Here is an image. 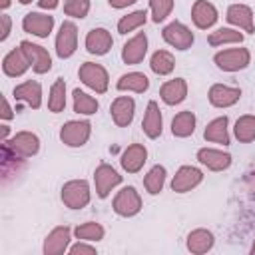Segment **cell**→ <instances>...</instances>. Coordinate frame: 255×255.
<instances>
[{
	"label": "cell",
	"instance_id": "obj_1",
	"mask_svg": "<svg viewBox=\"0 0 255 255\" xmlns=\"http://www.w3.org/2000/svg\"><path fill=\"white\" fill-rule=\"evenodd\" d=\"M60 199L68 209H84L92 199V189L86 179H70L60 189Z\"/></svg>",
	"mask_w": 255,
	"mask_h": 255
},
{
	"label": "cell",
	"instance_id": "obj_2",
	"mask_svg": "<svg viewBox=\"0 0 255 255\" xmlns=\"http://www.w3.org/2000/svg\"><path fill=\"white\" fill-rule=\"evenodd\" d=\"M78 78L84 86H88L96 94H106L108 88H110L108 70L102 64H96V62H84L78 70Z\"/></svg>",
	"mask_w": 255,
	"mask_h": 255
},
{
	"label": "cell",
	"instance_id": "obj_3",
	"mask_svg": "<svg viewBox=\"0 0 255 255\" xmlns=\"http://www.w3.org/2000/svg\"><path fill=\"white\" fill-rule=\"evenodd\" d=\"M213 64L223 72H239L251 64V52L247 48H227L213 56Z\"/></svg>",
	"mask_w": 255,
	"mask_h": 255
},
{
	"label": "cell",
	"instance_id": "obj_4",
	"mask_svg": "<svg viewBox=\"0 0 255 255\" xmlns=\"http://www.w3.org/2000/svg\"><path fill=\"white\" fill-rule=\"evenodd\" d=\"M92 135V124L88 120H70L60 128V139L68 147H82Z\"/></svg>",
	"mask_w": 255,
	"mask_h": 255
},
{
	"label": "cell",
	"instance_id": "obj_5",
	"mask_svg": "<svg viewBox=\"0 0 255 255\" xmlns=\"http://www.w3.org/2000/svg\"><path fill=\"white\" fill-rule=\"evenodd\" d=\"M112 207L120 217H133L141 211V197L133 185H126L116 193Z\"/></svg>",
	"mask_w": 255,
	"mask_h": 255
},
{
	"label": "cell",
	"instance_id": "obj_6",
	"mask_svg": "<svg viewBox=\"0 0 255 255\" xmlns=\"http://www.w3.org/2000/svg\"><path fill=\"white\" fill-rule=\"evenodd\" d=\"M161 38L165 40V44H169L171 48H175V50H189L191 46H193V42H195V36H193V32H191V28H187L183 22H179V20H173V22H169L163 30H161Z\"/></svg>",
	"mask_w": 255,
	"mask_h": 255
},
{
	"label": "cell",
	"instance_id": "obj_7",
	"mask_svg": "<svg viewBox=\"0 0 255 255\" xmlns=\"http://www.w3.org/2000/svg\"><path fill=\"white\" fill-rule=\"evenodd\" d=\"M4 145L18 157H34L40 151V137L34 131H18L10 139L4 141Z\"/></svg>",
	"mask_w": 255,
	"mask_h": 255
},
{
	"label": "cell",
	"instance_id": "obj_8",
	"mask_svg": "<svg viewBox=\"0 0 255 255\" xmlns=\"http://www.w3.org/2000/svg\"><path fill=\"white\" fill-rule=\"evenodd\" d=\"M76 50H78V26L72 20H64L56 36V54L58 58L66 60L74 56Z\"/></svg>",
	"mask_w": 255,
	"mask_h": 255
},
{
	"label": "cell",
	"instance_id": "obj_9",
	"mask_svg": "<svg viewBox=\"0 0 255 255\" xmlns=\"http://www.w3.org/2000/svg\"><path fill=\"white\" fill-rule=\"evenodd\" d=\"M122 183V175L110 165V163H100L94 171V185H96V195L100 199H106L114 187Z\"/></svg>",
	"mask_w": 255,
	"mask_h": 255
},
{
	"label": "cell",
	"instance_id": "obj_10",
	"mask_svg": "<svg viewBox=\"0 0 255 255\" xmlns=\"http://www.w3.org/2000/svg\"><path fill=\"white\" fill-rule=\"evenodd\" d=\"M20 48L26 54V58L30 62V68L36 74H46V72L52 70V58H50V54H48V50L44 46L34 44L30 40H22L20 42Z\"/></svg>",
	"mask_w": 255,
	"mask_h": 255
},
{
	"label": "cell",
	"instance_id": "obj_11",
	"mask_svg": "<svg viewBox=\"0 0 255 255\" xmlns=\"http://www.w3.org/2000/svg\"><path fill=\"white\" fill-rule=\"evenodd\" d=\"M203 181V171L199 167H193V165H181L173 179H171V189L175 193H187L191 189H195L199 183Z\"/></svg>",
	"mask_w": 255,
	"mask_h": 255
},
{
	"label": "cell",
	"instance_id": "obj_12",
	"mask_svg": "<svg viewBox=\"0 0 255 255\" xmlns=\"http://www.w3.org/2000/svg\"><path fill=\"white\" fill-rule=\"evenodd\" d=\"M70 239H72V229L68 225H58L54 227L46 239H44V255H62L70 249Z\"/></svg>",
	"mask_w": 255,
	"mask_h": 255
},
{
	"label": "cell",
	"instance_id": "obj_13",
	"mask_svg": "<svg viewBox=\"0 0 255 255\" xmlns=\"http://www.w3.org/2000/svg\"><path fill=\"white\" fill-rule=\"evenodd\" d=\"M22 30L36 38H48L54 30V16L42 12H28L22 18Z\"/></svg>",
	"mask_w": 255,
	"mask_h": 255
},
{
	"label": "cell",
	"instance_id": "obj_14",
	"mask_svg": "<svg viewBox=\"0 0 255 255\" xmlns=\"http://www.w3.org/2000/svg\"><path fill=\"white\" fill-rule=\"evenodd\" d=\"M133 114H135V102L131 96H118L110 106L112 122L118 128H128L133 120Z\"/></svg>",
	"mask_w": 255,
	"mask_h": 255
},
{
	"label": "cell",
	"instance_id": "obj_15",
	"mask_svg": "<svg viewBox=\"0 0 255 255\" xmlns=\"http://www.w3.org/2000/svg\"><path fill=\"white\" fill-rule=\"evenodd\" d=\"M84 46L92 56H106L114 46V38L106 28H92L86 34Z\"/></svg>",
	"mask_w": 255,
	"mask_h": 255
},
{
	"label": "cell",
	"instance_id": "obj_16",
	"mask_svg": "<svg viewBox=\"0 0 255 255\" xmlns=\"http://www.w3.org/2000/svg\"><path fill=\"white\" fill-rule=\"evenodd\" d=\"M239 98H241V90L225 84H213L207 92V100L213 108H231L239 102Z\"/></svg>",
	"mask_w": 255,
	"mask_h": 255
},
{
	"label": "cell",
	"instance_id": "obj_17",
	"mask_svg": "<svg viewBox=\"0 0 255 255\" xmlns=\"http://www.w3.org/2000/svg\"><path fill=\"white\" fill-rule=\"evenodd\" d=\"M145 54H147V36H145V32H137L122 48V60L128 66L139 64L145 58Z\"/></svg>",
	"mask_w": 255,
	"mask_h": 255
},
{
	"label": "cell",
	"instance_id": "obj_18",
	"mask_svg": "<svg viewBox=\"0 0 255 255\" xmlns=\"http://www.w3.org/2000/svg\"><path fill=\"white\" fill-rule=\"evenodd\" d=\"M147 161V149L143 143H129L122 157H120V163H122V169L128 171V173H137L141 171V167L145 165Z\"/></svg>",
	"mask_w": 255,
	"mask_h": 255
},
{
	"label": "cell",
	"instance_id": "obj_19",
	"mask_svg": "<svg viewBox=\"0 0 255 255\" xmlns=\"http://www.w3.org/2000/svg\"><path fill=\"white\" fill-rule=\"evenodd\" d=\"M225 20L235 26L237 30H243L247 34H253L255 32V26H253V10L247 6V4H231L225 12Z\"/></svg>",
	"mask_w": 255,
	"mask_h": 255
},
{
	"label": "cell",
	"instance_id": "obj_20",
	"mask_svg": "<svg viewBox=\"0 0 255 255\" xmlns=\"http://www.w3.org/2000/svg\"><path fill=\"white\" fill-rule=\"evenodd\" d=\"M197 161L209 171H223L231 165V153L215 147H201L197 149Z\"/></svg>",
	"mask_w": 255,
	"mask_h": 255
},
{
	"label": "cell",
	"instance_id": "obj_21",
	"mask_svg": "<svg viewBox=\"0 0 255 255\" xmlns=\"http://www.w3.org/2000/svg\"><path fill=\"white\" fill-rule=\"evenodd\" d=\"M219 18L217 8L209 2V0H195L191 6V20L195 24V28L199 30H207L211 28Z\"/></svg>",
	"mask_w": 255,
	"mask_h": 255
},
{
	"label": "cell",
	"instance_id": "obj_22",
	"mask_svg": "<svg viewBox=\"0 0 255 255\" xmlns=\"http://www.w3.org/2000/svg\"><path fill=\"white\" fill-rule=\"evenodd\" d=\"M30 68V62L26 58V54L22 52V48H14L10 50L4 58H2V72L8 76V78H20L28 72Z\"/></svg>",
	"mask_w": 255,
	"mask_h": 255
},
{
	"label": "cell",
	"instance_id": "obj_23",
	"mask_svg": "<svg viewBox=\"0 0 255 255\" xmlns=\"http://www.w3.org/2000/svg\"><path fill=\"white\" fill-rule=\"evenodd\" d=\"M141 129L149 139H157L163 131V118H161L157 102H153V100L147 102V108H145V114L141 120Z\"/></svg>",
	"mask_w": 255,
	"mask_h": 255
},
{
	"label": "cell",
	"instance_id": "obj_24",
	"mask_svg": "<svg viewBox=\"0 0 255 255\" xmlns=\"http://www.w3.org/2000/svg\"><path fill=\"white\" fill-rule=\"evenodd\" d=\"M159 98L167 106H177L187 98V82L183 78H173L161 84L159 88Z\"/></svg>",
	"mask_w": 255,
	"mask_h": 255
},
{
	"label": "cell",
	"instance_id": "obj_25",
	"mask_svg": "<svg viewBox=\"0 0 255 255\" xmlns=\"http://www.w3.org/2000/svg\"><path fill=\"white\" fill-rule=\"evenodd\" d=\"M12 94H14V100L26 102L34 110H38L42 106V86L36 80H26V82L18 84Z\"/></svg>",
	"mask_w": 255,
	"mask_h": 255
},
{
	"label": "cell",
	"instance_id": "obj_26",
	"mask_svg": "<svg viewBox=\"0 0 255 255\" xmlns=\"http://www.w3.org/2000/svg\"><path fill=\"white\" fill-rule=\"evenodd\" d=\"M227 126H229L227 116H219V118L211 120V122L205 126L203 137H205L207 141H213V143L229 145V131H227Z\"/></svg>",
	"mask_w": 255,
	"mask_h": 255
},
{
	"label": "cell",
	"instance_id": "obj_27",
	"mask_svg": "<svg viewBox=\"0 0 255 255\" xmlns=\"http://www.w3.org/2000/svg\"><path fill=\"white\" fill-rule=\"evenodd\" d=\"M213 243H215L213 233H211L209 229H203V227L193 229V231L187 235V241H185L187 249H189L191 253H195V255L207 253V251L213 247Z\"/></svg>",
	"mask_w": 255,
	"mask_h": 255
},
{
	"label": "cell",
	"instance_id": "obj_28",
	"mask_svg": "<svg viewBox=\"0 0 255 255\" xmlns=\"http://www.w3.org/2000/svg\"><path fill=\"white\" fill-rule=\"evenodd\" d=\"M116 88L120 92H135V94H143L149 88V78L141 72H129L120 76V80L116 82Z\"/></svg>",
	"mask_w": 255,
	"mask_h": 255
},
{
	"label": "cell",
	"instance_id": "obj_29",
	"mask_svg": "<svg viewBox=\"0 0 255 255\" xmlns=\"http://www.w3.org/2000/svg\"><path fill=\"white\" fill-rule=\"evenodd\" d=\"M195 124H197L195 114L191 110H183V112L173 116V120H171V133L175 137H189L195 131Z\"/></svg>",
	"mask_w": 255,
	"mask_h": 255
},
{
	"label": "cell",
	"instance_id": "obj_30",
	"mask_svg": "<svg viewBox=\"0 0 255 255\" xmlns=\"http://www.w3.org/2000/svg\"><path fill=\"white\" fill-rule=\"evenodd\" d=\"M149 68L157 76H169L175 68V58L167 50H155L149 58Z\"/></svg>",
	"mask_w": 255,
	"mask_h": 255
},
{
	"label": "cell",
	"instance_id": "obj_31",
	"mask_svg": "<svg viewBox=\"0 0 255 255\" xmlns=\"http://www.w3.org/2000/svg\"><path fill=\"white\" fill-rule=\"evenodd\" d=\"M241 42H243V34L237 28H217L207 36V44L213 48L225 44H241Z\"/></svg>",
	"mask_w": 255,
	"mask_h": 255
},
{
	"label": "cell",
	"instance_id": "obj_32",
	"mask_svg": "<svg viewBox=\"0 0 255 255\" xmlns=\"http://www.w3.org/2000/svg\"><path fill=\"white\" fill-rule=\"evenodd\" d=\"M165 175H167V171H165V167L163 165H153L147 173H145V177H143V187H145V191L149 193V195H157V193H161V189H163V185H165Z\"/></svg>",
	"mask_w": 255,
	"mask_h": 255
},
{
	"label": "cell",
	"instance_id": "obj_33",
	"mask_svg": "<svg viewBox=\"0 0 255 255\" xmlns=\"http://www.w3.org/2000/svg\"><path fill=\"white\" fill-rule=\"evenodd\" d=\"M233 133L239 143H251L255 139V116L245 114L235 122Z\"/></svg>",
	"mask_w": 255,
	"mask_h": 255
},
{
	"label": "cell",
	"instance_id": "obj_34",
	"mask_svg": "<svg viewBox=\"0 0 255 255\" xmlns=\"http://www.w3.org/2000/svg\"><path fill=\"white\" fill-rule=\"evenodd\" d=\"M66 108V82L64 78H58L52 88H50V96H48V110L52 114H60Z\"/></svg>",
	"mask_w": 255,
	"mask_h": 255
},
{
	"label": "cell",
	"instance_id": "obj_35",
	"mask_svg": "<svg viewBox=\"0 0 255 255\" xmlns=\"http://www.w3.org/2000/svg\"><path fill=\"white\" fill-rule=\"evenodd\" d=\"M72 98H74V112H76V114L92 116V114H96V112H98V108H100L98 100H96V98H92L90 94L82 92L80 88H76V90L72 92Z\"/></svg>",
	"mask_w": 255,
	"mask_h": 255
},
{
	"label": "cell",
	"instance_id": "obj_36",
	"mask_svg": "<svg viewBox=\"0 0 255 255\" xmlns=\"http://www.w3.org/2000/svg\"><path fill=\"white\" fill-rule=\"evenodd\" d=\"M74 235H76V239H80V241L96 243V241H102V239H104L106 229H104L100 223H96V221H86V223H82V225H78V227L74 229Z\"/></svg>",
	"mask_w": 255,
	"mask_h": 255
},
{
	"label": "cell",
	"instance_id": "obj_37",
	"mask_svg": "<svg viewBox=\"0 0 255 255\" xmlns=\"http://www.w3.org/2000/svg\"><path fill=\"white\" fill-rule=\"evenodd\" d=\"M147 20V12L145 10H135V12H129L126 16H122L118 20V32L120 34H129L137 28H141Z\"/></svg>",
	"mask_w": 255,
	"mask_h": 255
},
{
	"label": "cell",
	"instance_id": "obj_38",
	"mask_svg": "<svg viewBox=\"0 0 255 255\" xmlns=\"http://www.w3.org/2000/svg\"><path fill=\"white\" fill-rule=\"evenodd\" d=\"M173 4H175V0H149L151 20H153L155 24L163 22V20H165V18L171 14V10H173Z\"/></svg>",
	"mask_w": 255,
	"mask_h": 255
},
{
	"label": "cell",
	"instance_id": "obj_39",
	"mask_svg": "<svg viewBox=\"0 0 255 255\" xmlns=\"http://www.w3.org/2000/svg\"><path fill=\"white\" fill-rule=\"evenodd\" d=\"M90 0H64V14L70 18H86L90 12Z\"/></svg>",
	"mask_w": 255,
	"mask_h": 255
},
{
	"label": "cell",
	"instance_id": "obj_40",
	"mask_svg": "<svg viewBox=\"0 0 255 255\" xmlns=\"http://www.w3.org/2000/svg\"><path fill=\"white\" fill-rule=\"evenodd\" d=\"M68 253H70V255H94V253H96V247L90 245V241H80V239H78V243L70 245Z\"/></svg>",
	"mask_w": 255,
	"mask_h": 255
},
{
	"label": "cell",
	"instance_id": "obj_41",
	"mask_svg": "<svg viewBox=\"0 0 255 255\" xmlns=\"http://www.w3.org/2000/svg\"><path fill=\"white\" fill-rule=\"evenodd\" d=\"M10 30H12V20L8 14H0V42H4L8 36H10Z\"/></svg>",
	"mask_w": 255,
	"mask_h": 255
},
{
	"label": "cell",
	"instance_id": "obj_42",
	"mask_svg": "<svg viewBox=\"0 0 255 255\" xmlns=\"http://www.w3.org/2000/svg\"><path fill=\"white\" fill-rule=\"evenodd\" d=\"M0 118H2L4 122H8V120L14 118V110L10 108V104H8L6 98H2V112H0Z\"/></svg>",
	"mask_w": 255,
	"mask_h": 255
},
{
	"label": "cell",
	"instance_id": "obj_43",
	"mask_svg": "<svg viewBox=\"0 0 255 255\" xmlns=\"http://www.w3.org/2000/svg\"><path fill=\"white\" fill-rule=\"evenodd\" d=\"M137 0H108V4L112 6V8H116V10H122V8H128V6H131V4H135Z\"/></svg>",
	"mask_w": 255,
	"mask_h": 255
},
{
	"label": "cell",
	"instance_id": "obj_44",
	"mask_svg": "<svg viewBox=\"0 0 255 255\" xmlns=\"http://www.w3.org/2000/svg\"><path fill=\"white\" fill-rule=\"evenodd\" d=\"M42 10H54L60 6V0H36Z\"/></svg>",
	"mask_w": 255,
	"mask_h": 255
},
{
	"label": "cell",
	"instance_id": "obj_45",
	"mask_svg": "<svg viewBox=\"0 0 255 255\" xmlns=\"http://www.w3.org/2000/svg\"><path fill=\"white\" fill-rule=\"evenodd\" d=\"M0 128H2V133H0V135H2V141H6V139H8V133H10V128H8L6 124L0 126Z\"/></svg>",
	"mask_w": 255,
	"mask_h": 255
},
{
	"label": "cell",
	"instance_id": "obj_46",
	"mask_svg": "<svg viewBox=\"0 0 255 255\" xmlns=\"http://www.w3.org/2000/svg\"><path fill=\"white\" fill-rule=\"evenodd\" d=\"M10 4H12V0H0V10L4 12V10L10 6Z\"/></svg>",
	"mask_w": 255,
	"mask_h": 255
},
{
	"label": "cell",
	"instance_id": "obj_47",
	"mask_svg": "<svg viewBox=\"0 0 255 255\" xmlns=\"http://www.w3.org/2000/svg\"><path fill=\"white\" fill-rule=\"evenodd\" d=\"M18 2H20V4H30L32 0H18Z\"/></svg>",
	"mask_w": 255,
	"mask_h": 255
},
{
	"label": "cell",
	"instance_id": "obj_48",
	"mask_svg": "<svg viewBox=\"0 0 255 255\" xmlns=\"http://www.w3.org/2000/svg\"><path fill=\"white\" fill-rule=\"evenodd\" d=\"M251 253L255 255V241H253V245H251Z\"/></svg>",
	"mask_w": 255,
	"mask_h": 255
}]
</instances>
